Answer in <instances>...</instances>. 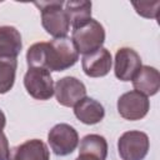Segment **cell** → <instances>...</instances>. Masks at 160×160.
Instances as JSON below:
<instances>
[{"mask_svg":"<svg viewBox=\"0 0 160 160\" xmlns=\"http://www.w3.org/2000/svg\"><path fill=\"white\" fill-rule=\"evenodd\" d=\"M64 10L68 15L69 22L72 29H78L86 24L91 19V1H66L64 2Z\"/></svg>","mask_w":160,"mask_h":160,"instance_id":"9a60e30c","label":"cell"},{"mask_svg":"<svg viewBox=\"0 0 160 160\" xmlns=\"http://www.w3.org/2000/svg\"><path fill=\"white\" fill-rule=\"evenodd\" d=\"M9 152H10V148H9L8 138L2 131H0V160H8Z\"/></svg>","mask_w":160,"mask_h":160,"instance_id":"d6986e66","label":"cell"},{"mask_svg":"<svg viewBox=\"0 0 160 160\" xmlns=\"http://www.w3.org/2000/svg\"><path fill=\"white\" fill-rule=\"evenodd\" d=\"M41 12V25L48 34L55 38H64L70 30V22L64 10V1L35 2Z\"/></svg>","mask_w":160,"mask_h":160,"instance_id":"7a4b0ae2","label":"cell"},{"mask_svg":"<svg viewBox=\"0 0 160 160\" xmlns=\"http://www.w3.org/2000/svg\"><path fill=\"white\" fill-rule=\"evenodd\" d=\"M132 6L140 16L146 19H156L159 14L160 1L156 0L152 2H132Z\"/></svg>","mask_w":160,"mask_h":160,"instance_id":"ac0fdd59","label":"cell"},{"mask_svg":"<svg viewBox=\"0 0 160 160\" xmlns=\"http://www.w3.org/2000/svg\"><path fill=\"white\" fill-rule=\"evenodd\" d=\"M131 81L134 89L145 96H152L160 89V74L154 66L141 65Z\"/></svg>","mask_w":160,"mask_h":160,"instance_id":"7c38bea8","label":"cell"},{"mask_svg":"<svg viewBox=\"0 0 160 160\" xmlns=\"http://www.w3.org/2000/svg\"><path fill=\"white\" fill-rule=\"evenodd\" d=\"M71 40L79 54L86 55L102 48V44L105 42V29L98 20L91 18L82 26L72 30Z\"/></svg>","mask_w":160,"mask_h":160,"instance_id":"3957f363","label":"cell"},{"mask_svg":"<svg viewBox=\"0 0 160 160\" xmlns=\"http://www.w3.org/2000/svg\"><path fill=\"white\" fill-rule=\"evenodd\" d=\"M8 160H50V152L42 140L31 139L11 148Z\"/></svg>","mask_w":160,"mask_h":160,"instance_id":"8fae6325","label":"cell"},{"mask_svg":"<svg viewBox=\"0 0 160 160\" xmlns=\"http://www.w3.org/2000/svg\"><path fill=\"white\" fill-rule=\"evenodd\" d=\"M141 68L140 55L131 48H120L115 54V76L121 81H130Z\"/></svg>","mask_w":160,"mask_h":160,"instance_id":"9c48e42d","label":"cell"},{"mask_svg":"<svg viewBox=\"0 0 160 160\" xmlns=\"http://www.w3.org/2000/svg\"><path fill=\"white\" fill-rule=\"evenodd\" d=\"M79 60V51L74 41L68 38H55L44 46L42 68L49 71H64Z\"/></svg>","mask_w":160,"mask_h":160,"instance_id":"6da1fadb","label":"cell"},{"mask_svg":"<svg viewBox=\"0 0 160 160\" xmlns=\"http://www.w3.org/2000/svg\"><path fill=\"white\" fill-rule=\"evenodd\" d=\"M48 142L52 152L58 156L70 155L79 145V134L74 126L60 122L48 134Z\"/></svg>","mask_w":160,"mask_h":160,"instance_id":"8992f818","label":"cell"},{"mask_svg":"<svg viewBox=\"0 0 160 160\" xmlns=\"http://www.w3.org/2000/svg\"><path fill=\"white\" fill-rule=\"evenodd\" d=\"M112 58L106 48H100L90 54H86L81 59V66L86 76L102 78L111 70Z\"/></svg>","mask_w":160,"mask_h":160,"instance_id":"30bf717a","label":"cell"},{"mask_svg":"<svg viewBox=\"0 0 160 160\" xmlns=\"http://www.w3.org/2000/svg\"><path fill=\"white\" fill-rule=\"evenodd\" d=\"M18 60L15 58L0 56V94L10 91L15 82Z\"/></svg>","mask_w":160,"mask_h":160,"instance_id":"e0dca14e","label":"cell"},{"mask_svg":"<svg viewBox=\"0 0 160 160\" xmlns=\"http://www.w3.org/2000/svg\"><path fill=\"white\" fill-rule=\"evenodd\" d=\"M54 95L60 105L72 108L86 96V88L79 79L65 76L59 79L54 85Z\"/></svg>","mask_w":160,"mask_h":160,"instance_id":"ba28073f","label":"cell"},{"mask_svg":"<svg viewBox=\"0 0 160 160\" xmlns=\"http://www.w3.org/2000/svg\"><path fill=\"white\" fill-rule=\"evenodd\" d=\"M118 111L125 120L135 121L146 116L150 109V101L148 96L140 94L136 90L124 92L118 99Z\"/></svg>","mask_w":160,"mask_h":160,"instance_id":"52a82bcc","label":"cell"},{"mask_svg":"<svg viewBox=\"0 0 160 160\" xmlns=\"http://www.w3.org/2000/svg\"><path fill=\"white\" fill-rule=\"evenodd\" d=\"M24 86L28 94L36 100H49L54 95L51 74L42 68H29L24 75Z\"/></svg>","mask_w":160,"mask_h":160,"instance_id":"5b68a950","label":"cell"},{"mask_svg":"<svg viewBox=\"0 0 160 160\" xmlns=\"http://www.w3.org/2000/svg\"><path fill=\"white\" fill-rule=\"evenodd\" d=\"M5 125H6V118H5V114L2 112V110L0 109V131L4 130Z\"/></svg>","mask_w":160,"mask_h":160,"instance_id":"ffe728a7","label":"cell"},{"mask_svg":"<svg viewBox=\"0 0 160 160\" xmlns=\"http://www.w3.org/2000/svg\"><path fill=\"white\" fill-rule=\"evenodd\" d=\"M22 49V40L20 31L15 26H0V56L18 58Z\"/></svg>","mask_w":160,"mask_h":160,"instance_id":"5bb4252c","label":"cell"},{"mask_svg":"<svg viewBox=\"0 0 160 160\" xmlns=\"http://www.w3.org/2000/svg\"><path fill=\"white\" fill-rule=\"evenodd\" d=\"M149 148V136L140 130L125 131L118 140V151L122 160H144Z\"/></svg>","mask_w":160,"mask_h":160,"instance_id":"277c9868","label":"cell"},{"mask_svg":"<svg viewBox=\"0 0 160 160\" xmlns=\"http://www.w3.org/2000/svg\"><path fill=\"white\" fill-rule=\"evenodd\" d=\"M79 155H91L99 160H106L108 156V141L99 134L85 135L79 146Z\"/></svg>","mask_w":160,"mask_h":160,"instance_id":"2e32d148","label":"cell"},{"mask_svg":"<svg viewBox=\"0 0 160 160\" xmlns=\"http://www.w3.org/2000/svg\"><path fill=\"white\" fill-rule=\"evenodd\" d=\"M75 160H99V159L95 156H91V155H79Z\"/></svg>","mask_w":160,"mask_h":160,"instance_id":"44dd1931","label":"cell"},{"mask_svg":"<svg viewBox=\"0 0 160 160\" xmlns=\"http://www.w3.org/2000/svg\"><path fill=\"white\" fill-rule=\"evenodd\" d=\"M74 114L82 124L95 125L104 119L105 109L98 100L85 96L74 106Z\"/></svg>","mask_w":160,"mask_h":160,"instance_id":"4fadbf2b","label":"cell"}]
</instances>
